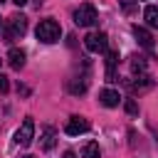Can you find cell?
<instances>
[{"label": "cell", "mask_w": 158, "mask_h": 158, "mask_svg": "<svg viewBox=\"0 0 158 158\" xmlns=\"http://www.w3.org/2000/svg\"><path fill=\"white\" fill-rule=\"evenodd\" d=\"M64 158H74V151H67V153H64Z\"/></svg>", "instance_id": "44dd1931"}, {"label": "cell", "mask_w": 158, "mask_h": 158, "mask_svg": "<svg viewBox=\"0 0 158 158\" xmlns=\"http://www.w3.org/2000/svg\"><path fill=\"white\" fill-rule=\"evenodd\" d=\"M35 35H37V40H40V42L52 44V42H57V40H59L62 27H59V22H57V20H42V22L37 25Z\"/></svg>", "instance_id": "7a4b0ae2"}, {"label": "cell", "mask_w": 158, "mask_h": 158, "mask_svg": "<svg viewBox=\"0 0 158 158\" xmlns=\"http://www.w3.org/2000/svg\"><path fill=\"white\" fill-rule=\"evenodd\" d=\"M89 128H91V123H89L86 118L72 116V118L67 121V126H64V133H67V136H79V133H86Z\"/></svg>", "instance_id": "8992f818"}, {"label": "cell", "mask_w": 158, "mask_h": 158, "mask_svg": "<svg viewBox=\"0 0 158 158\" xmlns=\"http://www.w3.org/2000/svg\"><path fill=\"white\" fill-rule=\"evenodd\" d=\"M143 20H146L148 27L158 30V7H156V5H148V7L143 10Z\"/></svg>", "instance_id": "7c38bea8"}, {"label": "cell", "mask_w": 158, "mask_h": 158, "mask_svg": "<svg viewBox=\"0 0 158 158\" xmlns=\"http://www.w3.org/2000/svg\"><path fill=\"white\" fill-rule=\"evenodd\" d=\"M25 32H27V17H25V15H20V12L10 15V17H7V22L2 25L5 42H12V40H20V37H25Z\"/></svg>", "instance_id": "6da1fadb"}, {"label": "cell", "mask_w": 158, "mask_h": 158, "mask_svg": "<svg viewBox=\"0 0 158 158\" xmlns=\"http://www.w3.org/2000/svg\"><path fill=\"white\" fill-rule=\"evenodd\" d=\"M32 138H35V121H32V118H25L22 126L15 131V143L25 148V146L32 143Z\"/></svg>", "instance_id": "5b68a950"}, {"label": "cell", "mask_w": 158, "mask_h": 158, "mask_svg": "<svg viewBox=\"0 0 158 158\" xmlns=\"http://www.w3.org/2000/svg\"><path fill=\"white\" fill-rule=\"evenodd\" d=\"M74 22H77L79 27H91V25H96V22H99V15H96L94 5H91V2L79 5V7L74 10Z\"/></svg>", "instance_id": "3957f363"}, {"label": "cell", "mask_w": 158, "mask_h": 158, "mask_svg": "<svg viewBox=\"0 0 158 158\" xmlns=\"http://www.w3.org/2000/svg\"><path fill=\"white\" fill-rule=\"evenodd\" d=\"M7 62H10V67H12V69H20V67L25 64V52L12 47V49H10V54H7Z\"/></svg>", "instance_id": "4fadbf2b"}, {"label": "cell", "mask_w": 158, "mask_h": 158, "mask_svg": "<svg viewBox=\"0 0 158 158\" xmlns=\"http://www.w3.org/2000/svg\"><path fill=\"white\" fill-rule=\"evenodd\" d=\"M131 72H133V74H143V72H146V59H143L141 54H133V57H131Z\"/></svg>", "instance_id": "2e32d148"}, {"label": "cell", "mask_w": 158, "mask_h": 158, "mask_svg": "<svg viewBox=\"0 0 158 158\" xmlns=\"http://www.w3.org/2000/svg\"><path fill=\"white\" fill-rule=\"evenodd\" d=\"M54 143H57V131L52 126H42V131H40V146L44 151H52Z\"/></svg>", "instance_id": "52a82bcc"}, {"label": "cell", "mask_w": 158, "mask_h": 158, "mask_svg": "<svg viewBox=\"0 0 158 158\" xmlns=\"http://www.w3.org/2000/svg\"><path fill=\"white\" fill-rule=\"evenodd\" d=\"M84 47H86L89 52H94V54L106 52V47H109V37H106V32H89V35L84 37Z\"/></svg>", "instance_id": "277c9868"}, {"label": "cell", "mask_w": 158, "mask_h": 158, "mask_svg": "<svg viewBox=\"0 0 158 158\" xmlns=\"http://www.w3.org/2000/svg\"><path fill=\"white\" fill-rule=\"evenodd\" d=\"M0 2H2V0H0Z\"/></svg>", "instance_id": "cb8c5ba5"}, {"label": "cell", "mask_w": 158, "mask_h": 158, "mask_svg": "<svg viewBox=\"0 0 158 158\" xmlns=\"http://www.w3.org/2000/svg\"><path fill=\"white\" fill-rule=\"evenodd\" d=\"M7 89H10V84H7V77H2V74H0V94H5Z\"/></svg>", "instance_id": "d6986e66"}, {"label": "cell", "mask_w": 158, "mask_h": 158, "mask_svg": "<svg viewBox=\"0 0 158 158\" xmlns=\"http://www.w3.org/2000/svg\"><path fill=\"white\" fill-rule=\"evenodd\" d=\"M126 86H128L133 94H141V91H146V89H151V86H153V79H151V77H146V74H141L138 79H128V81H126Z\"/></svg>", "instance_id": "ba28073f"}, {"label": "cell", "mask_w": 158, "mask_h": 158, "mask_svg": "<svg viewBox=\"0 0 158 158\" xmlns=\"http://www.w3.org/2000/svg\"><path fill=\"white\" fill-rule=\"evenodd\" d=\"M69 91H72V94H84V91H86V79H84V77H74V79L69 81Z\"/></svg>", "instance_id": "9a60e30c"}, {"label": "cell", "mask_w": 158, "mask_h": 158, "mask_svg": "<svg viewBox=\"0 0 158 158\" xmlns=\"http://www.w3.org/2000/svg\"><path fill=\"white\" fill-rule=\"evenodd\" d=\"M81 156H84V158H101V148H99V143H96V141H89V143L81 148Z\"/></svg>", "instance_id": "5bb4252c"}, {"label": "cell", "mask_w": 158, "mask_h": 158, "mask_svg": "<svg viewBox=\"0 0 158 158\" xmlns=\"http://www.w3.org/2000/svg\"><path fill=\"white\" fill-rule=\"evenodd\" d=\"M126 111H128L131 116H136V114H138V104H136L133 99H126Z\"/></svg>", "instance_id": "e0dca14e"}, {"label": "cell", "mask_w": 158, "mask_h": 158, "mask_svg": "<svg viewBox=\"0 0 158 158\" xmlns=\"http://www.w3.org/2000/svg\"><path fill=\"white\" fill-rule=\"evenodd\" d=\"M22 158H30V156H22Z\"/></svg>", "instance_id": "603a6c76"}, {"label": "cell", "mask_w": 158, "mask_h": 158, "mask_svg": "<svg viewBox=\"0 0 158 158\" xmlns=\"http://www.w3.org/2000/svg\"><path fill=\"white\" fill-rule=\"evenodd\" d=\"M12 2H15L17 7H22V5H27V0H12Z\"/></svg>", "instance_id": "ffe728a7"}, {"label": "cell", "mask_w": 158, "mask_h": 158, "mask_svg": "<svg viewBox=\"0 0 158 158\" xmlns=\"http://www.w3.org/2000/svg\"><path fill=\"white\" fill-rule=\"evenodd\" d=\"M133 35H136V40H138V44H141V47H146V49H153V37H151V32H148L146 27H138V25H133Z\"/></svg>", "instance_id": "8fae6325"}, {"label": "cell", "mask_w": 158, "mask_h": 158, "mask_svg": "<svg viewBox=\"0 0 158 158\" xmlns=\"http://www.w3.org/2000/svg\"><path fill=\"white\" fill-rule=\"evenodd\" d=\"M0 30H2V22H0Z\"/></svg>", "instance_id": "7402d4cb"}, {"label": "cell", "mask_w": 158, "mask_h": 158, "mask_svg": "<svg viewBox=\"0 0 158 158\" xmlns=\"http://www.w3.org/2000/svg\"><path fill=\"white\" fill-rule=\"evenodd\" d=\"M99 101H101L104 106L114 109V106H118L121 96H118V91H116V89H101V91H99Z\"/></svg>", "instance_id": "30bf717a"}, {"label": "cell", "mask_w": 158, "mask_h": 158, "mask_svg": "<svg viewBox=\"0 0 158 158\" xmlns=\"http://www.w3.org/2000/svg\"><path fill=\"white\" fill-rule=\"evenodd\" d=\"M118 2H121V7H123V12H126V15H131V12H133V2H131V0H118Z\"/></svg>", "instance_id": "ac0fdd59"}, {"label": "cell", "mask_w": 158, "mask_h": 158, "mask_svg": "<svg viewBox=\"0 0 158 158\" xmlns=\"http://www.w3.org/2000/svg\"><path fill=\"white\" fill-rule=\"evenodd\" d=\"M116 64H118V52L109 49L106 52V81H116Z\"/></svg>", "instance_id": "9c48e42d"}]
</instances>
